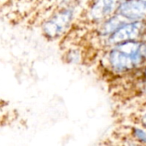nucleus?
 Wrapping results in <instances>:
<instances>
[{"label":"nucleus","instance_id":"nucleus-8","mask_svg":"<svg viewBox=\"0 0 146 146\" xmlns=\"http://www.w3.org/2000/svg\"><path fill=\"white\" fill-rule=\"evenodd\" d=\"M142 123L145 127H146V114H145V115L142 117Z\"/></svg>","mask_w":146,"mask_h":146},{"label":"nucleus","instance_id":"nucleus-1","mask_svg":"<svg viewBox=\"0 0 146 146\" xmlns=\"http://www.w3.org/2000/svg\"><path fill=\"white\" fill-rule=\"evenodd\" d=\"M145 44L139 40H130L115 44L108 56L111 68L117 73L135 68L145 59Z\"/></svg>","mask_w":146,"mask_h":146},{"label":"nucleus","instance_id":"nucleus-6","mask_svg":"<svg viewBox=\"0 0 146 146\" xmlns=\"http://www.w3.org/2000/svg\"><path fill=\"white\" fill-rule=\"evenodd\" d=\"M126 20L127 19H125L119 14L114 15L109 18L107 21H105V22L102 25L99 32L102 35H110L116 29H118L123 24H125Z\"/></svg>","mask_w":146,"mask_h":146},{"label":"nucleus","instance_id":"nucleus-2","mask_svg":"<svg viewBox=\"0 0 146 146\" xmlns=\"http://www.w3.org/2000/svg\"><path fill=\"white\" fill-rule=\"evenodd\" d=\"M74 19V9L63 8L56 11L43 24L44 35L50 39H56L62 36L69 28Z\"/></svg>","mask_w":146,"mask_h":146},{"label":"nucleus","instance_id":"nucleus-10","mask_svg":"<svg viewBox=\"0 0 146 146\" xmlns=\"http://www.w3.org/2000/svg\"><path fill=\"white\" fill-rule=\"evenodd\" d=\"M145 77H146V68H145Z\"/></svg>","mask_w":146,"mask_h":146},{"label":"nucleus","instance_id":"nucleus-9","mask_svg":"<svg viewBox=\"0 0 146 146\" xmlns=\"http://www.w3.org/2000/svg\"><path fill=\"white\" fill-rule=\"evenodd\" d=\"M144 56H145V58H146V44H145V46H144Z\"/></svg>","mask_w":146,"mask_h":146},{"label":"nucleus","instance_id":"nucleus-7","mask_svg":"<svg viewBox=\"0 0 146 146\" xmlns=\"http://www.w3.org/2000/svg\"><path fill=\"white\" fill-rule=\"evenodd\" d=\"M133 133L138 140L146 144V133L144 130L140 128H133Z\"/></svg>","mask_w":146,"mask_h":146},{"label":"nucleus","instance_id":"nucleus-3","mask_svg":"<svg viewBox=\"0 0 146 146\" xmlns=\"http://www.w3.org/2000/svg\"><path fill=\"white\" fill-rule=\"evenodd\" d=\"M146 34V23L143 20L133 21L123 24L114 33H112L108 42L113 45L130 40H139Z\"/></svg>","mask_w":146,"mask_h":146},{"label":"nucleus","instance_id":"nucleus-4","mask_svg":"<svg viewBox=\"0 0 146 146\" xmlns=\"http://www.w3.org/2000/svg\"><path fill=\"white\" fill-rule=\"evenodd\" d=\"M116 12L127 20H143L146 18V0H124Z\"/></svg>","mask_w":146,"mask_h":146},{"label":"nucleus","instance_id":"nucleus-5","mask_svg":"<svg viewBox=\"0 0 146 146\" xmlns=\"http://www.w3.org/2000/svg\"><path fill=\"white\" fill-rule=\"evenodd\" d=\"M123 0H94L90 9L89 17L95 21L106 19L115 11Z\"/></svg>","mask_w":146,"mask_h":146}]
</instances>
